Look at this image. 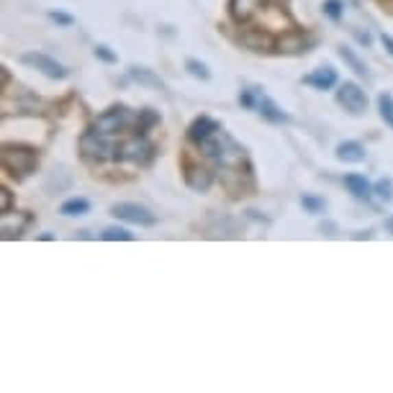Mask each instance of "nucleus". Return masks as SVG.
<instances>
[{
	"mask_svg": "<svg viewBox=\"0 0 393 393\" xmlns=\"http://www.w3.org/2000/svg\"><path fill=\"white\" fill-rule=\"evenodd\" d=\"M116 150L119 144L106 136V134H98V131H85L80 136V152L82 157H88L93 162H106V160H116Z\"/></svg>",
	"mask_w": 393,
	"mask_h": 393,
	"instance_id": "5",
	"label": "nucleus"
},
{
	"mask_svg": "<svg viewBox=\"0 0 393 393\" xmlns=\"http://www.w3.org/2000/svg\"><path fill=\"white\" fill-rule=\"evenodd\" d=\"M185 70H188V75H193V78H198V80H211V70H209V64L201 60H185Z\"/></svg>",
	"mask_w": 393,
	"mask_h": 393,
	"instance_id": "23",
	"label": "nucleus"
},
{
	"mask_svg": "<svg viewBox=\"0 0 393 393\" xmlns=\"http://www.w3.org/2000/svg\"><path fill=\"white\" fill-rule=\"evenodd\" d=\"M101 239H106V242H134V234L121 229V226H108V229H103Z\"/></svg>",
	"mask_w": 393,
	"mask_h": 393,
	"instance_id": "26",
	"label": "nucleus"
},
{
	"mask_svg": "<svg viewBox=\"0 0 393 393\" xmlns=\"http://www.w3.org/2000/svg\"><path fill=\"white\" fill-rule=\"evenodd\" d=\"M381 44H383V49L393 57V36H388V34H381Z\"/></svg>",
	"mask_w": 393,
	"mask_h": 393,
	"instance_id": "31",
	"label": "nucleus"
},
{
	"mask_svg": "<svg viewBox=\"0 0 393 393\" xmlns=\"http://www.w3.org/2000/svg\"><path fill=\"white\" fill-rule=\"evenodd\" d=\"M355 36H357V39L363 41V44H370V41H373V36H370V34H368V31H355Z\"/></svg>",
	"mask_w": 393,
	"mask_h": 393,
	"instance_id": "32",
	"label": "nucleus"
},
{
	"mask_svg": "<svg viewBox=\"0 0 393 393\" xmlns=\"http://www.w3.org/2000/svg\"><path fill=\"white\" fill-rule=\"evenodd\" d=\"M301 206H303V211H306V213H324V211H326V198H322V195H313V193H303Z\"/></svg>",
	"mask_w": 393,
	"mask_h": 393,
	"instance_id": "22",
	"label": "nucleus"
},
{
	"mask_svg": "<svg viewBox=\"0 0 393 393\" xmlns=\"http://www.w3.org/2000/svg\"><path fill=\"white\" fill-rule=\"evenodd\" d=\"M47 16H49V21H54L57 26H62V29H70L72 23H75V16L64 13V10H49Z\"/></svg>",
	"mask_w": 393,
	"mask_h": 393,
	"instance_id": "29",
	"label": "nucleus"
},
{
	"mask_svg": "<svg viewBox=\"0 0 393 393\" xmlns=\"http://www.w3.org/2000/svg\"><path fill=\"white\" fill-rule=\"evenodd\" d=\"M222 131V123L216 121V119H211V116H198L195 121L188 126V141L191 144H195V147H201L206 139H211L213 134H219Z\"/></svg>",
	"mask_w": 393,
	"mask_h": 393,
	"instance_id": "9",
	"label": "nucleus"
},
{
	"mask_svg": "<svg viewBox=\"0 0 393 393\" xmlns=\"http://www.w3.org/2000/svg\"><path fill=\"white\" fill-rule=\"evenodd\" d=\"M337 103H340L347 113L363 116V113L368 111V93H365L357 82L347 80V82H342L340 91H337Z\"/></svg>",
	"mask_w": 393,
	"mask_h": 393,
	"instance_id": "7",
	"label": "nucleus"
},
{
	"mask_svg": "<svg viewBox=\"0 0 393 393\" xmlns=\"http://www.w3.org/2000/svg\"><path fill=\"white\" fill-rule=\"evenodd\" d=\"M154 160V144L147 139V134H134L131 139L121 141L119 150H116V162H131V165H139L147 167Z\"/></svg>",
	"mask_w": 393,
	"mask_h": 393,
	"instance_id": "4",
	"label": "nucleus"
},
{
	"mask_svg": "<svg viewBox=\"0 0 393 393\" xmlns=\"http://www.w3.org/2000/svg\"><path fill=\"white\" fill-rule=\"evenodd\" d=\"M239 41L250 51H272L278 47V41L272 39V34L267 29H244L239 34Z\"/></svg>",
	"mask_w": 393,
	"mask_h": 393,
	"instance_id": "10",
	"label": "nucleus"
},
{
	"mask_svg": "<svg viewBox=\"0 0 393 393\" xmlns=\"http://www.w3.org/2000/svg\"><path fill=\"white\" fill-rule=\"evenodd\" d=\"M201 152L209 160L216 162L222 170H226V167H239V165L247 160V152H244L242 144L234 139L232 134H226L224 129L219 131V134H213L211 139L203 141Z\"/></svg>",
	"mask_w": 393,
	"mask_h": 393,
	"instance_id": "1",
	"label": "nucleus"
},
{
	"mask_svg": "<svg viewBox=\"0 0 393 393\" xmlns=\"http://www.w3.org/2000/svg\"><path fill=\"white\" fill-rule=\"evenodd\" d=\"M365 154H368L365 147L355 139H347L337 144V160L344 162V165H357V162L365 160Z\"/></svg>",
	"mask_w": 393,
	"mask_h": 393,
	"instance_id": "17",
	"label": "nucleus"
},
{
	"mask_svg": "<svg viewBox=\"0 0 393 393\" xmlns=\"http://www.w3.org/2000/svg\"><path fill=\"white\" fill-rule=\"evenodd\" d=\"M340 57H342L347 64H350V70L355 72V75H360V78H370V72H368V64H365L357 54H355L350 47H340Z\"/></svg>",
	"mask_w": 393,
	"mask_h": 393,
	"instance_id": "21",
	"label": "nucleus"
},
{
	"mask_svg": "<svg viewBox=\"0 0 393 393\" xmlns=\"http://www.w3.org/2000/svg\"><path fill=\"white\" fill-rule=\"evenodd\" d=\"M378 111H381V119L385 121V126L393 129V95H388V93L378 95Z\"/></svg>",
	"mask_w": 393,
	"mask_h": 393,
	"instance_id": "25",
	"label": "nucleus"
},
{
	"mask_svg": "<svg viewBox=\"0 0 393 393\" xmlns=\"http://www.w3.org/2000/svg\"><path fill=\"white\" fill-rule=\"evenodd\" d=\"M229 10L237 23H250L265 10V0H229Z\"/></svg>",
	"mask_w": 393,
	"mask_h": 393,
	"instance_id": "11",
	"label": "nucleus"
},
{
	"mask_svg": "<svg viewBox=\"0 0 393 393\" xmlns=\"http://www.w3.org/2000/svg\"><path fill=\"white\" fill-rule=\"evenodd\" d=\"M262 95H265V91H262L260 85H247L239 93V106H242L244 111H257V103H260Z\"/></svg>",
	"mask_w": 393,
	"mask_h": 393,
	"instance_id": "19",
	"label": "nucleus"
},
{
	"mask_svg": "<svg viewBox=\"0 0 393 393\" xmlns=\"http://www.w3.org/2000/svg\"><path fill=\"white\" fill-rule=\"evenodd\" d=\"M355 239H370V232H357L355 234Z\"/></svg>",
	"mask_w": 393,
	"mask_h": 393,
	"instance_id": "35",
	"label": "nucleus"
},
{
	"mask_svg": "<svg viewBox=\"0 0 393 393\" xmlns=\"http://www.w3.org/2000/svg\"><path fill=\"white\" fill-rule=\"evenodd\" d=\"M111 213L116 219H121L126 224H136V226H154L157 224V216L147 206H139V203H129V201L113 203Z\"/></svg>",
	"mask_w": 393,
	"mask_h": 393,
	"instance_id": "8",
	"label": "nucleus"
},
{
	"mask_svg": "<svg viewBox=\"0 0 393 393\" xmlns=\"http://www.w3.org/2000/svg\"><path fill=\"white\" fill-rule=\"evenodd\" d=\"M10 209H13V195H10L8 188H3V191H0V213L8 216Z\"/></svg>",
	"mask_w": 393,
	"mask_h": 393,
	"instance_id": "30",
	"label": "nucleus"
},
{
	"mask_svg": "<svg viewBox=\"0 0 393 393\" xmlns=\"http://www.w3.org/2000/svg\"><path fill=\"white\" fill-rule=\"evenodd\" d=\"M93 54L98 57L101 62H106V64H116L119 62V54L108 47V44H95V49H93Z\"/></svg>",
	"mask_w": 393,
	"mask_h": 393,
	"instance_id": "28",
	"label": "nucleus"
},
{
	"mask_svg": "<svg viewBox=\"0 0 393 393\" xmlns=\"http://www.w3.org/2000/svg\"><path fill=\"white\" fill-rule=\"evenodd\" d=\"M342 182H344V188L350 191V195L353 198H357V201H370L373 198V185H370V180L365 178V175H360V172H347L342 178Z\"/></svg>",
	"mask_w": 393,
	"mask_h": 393,
	"instance_id": "13",
	"label": "nucleus"
},
{
	"mask_svg": "<svg viewBox=\"0 0 393 393\" xmlns=\"http://www.w3.org/2000/svg\"><path fill=\"white\" fill-rule=\"evenodd\" d=\"M322 232H337V226H334L332 222H326V224H322Z\"/></svg>",
	"mask_w": 393,
	"mask_h": 393,
	"instance_id": "33",
	"label": "nucleus"
},
{
	"mask_svg": "<svg viewBox=\"0 0 393 393\" xmlns=\"http://www.w3.org/2000/svg\"><path fill=\"white\" fill-rule=\"evenodd\" d=\"M21 62H23L26 67H31V70L41 72V75L49 78V80H64V78L70 75L64 64H60L54 57L44 54V51H26V54H21Z\"/></svg>",
	"mask_w": 393,
	"mask_h": 393,
	"instance_id": "6",
	"label": "nucleus"
},
{
	"mask_svg": "<svg viewBox=\"0 0 393 393\" xmlns=\"http://www.w3.org/2000/svg\"><path fill=\"white\" fill-rule=\"evenodd\" d=\"M373 191L383 203H393V178H381L373 185Z\"/></svg>",
	"mask_w": 393,
	"mask_h": 393,
	"instance_id": "27",
	"label": "nucleus"
},
{
	"mask_svg": "<svg viewBox=\"0 0 393 393\" xmlns=\"http://www.w3.org/2000/svg\"><path fill=\"white\" fill-rule=\"evenodd\" d=\"M324 16L329 21H334V23H340V21L344 19V0H324Z\"/></svg>",
	"mask_w": 393,
	"mask_h": 393,
	"instance_id": "24",
	"label": "nucleus"
},
{
	"mask_svg": "<svg viewBox=\"0 0 393 393\" xmlns=\"http://www.w3.org/2000/svg\"><path fill=\"white\" fill-rule=\"evenodd\" d=\"M39 165V152L26 144H3V167L10 175H21L26 178L36 170Z\"/></svg>",
	"mask_w": 393,
	"mask_h": 393,
	"instance_id": "2",
	"label": "nucleus"
},
{
	"mask_svg": "<svg viewBox=\"0 0 393 393\" xmlns=\"http://www.w3.org/2000/svg\"><path fill=\"white\" fill-rule=\"evenodd\" d=\"M91 211V201L82 198V195H75V198H67V201L60 206L62 216H85Z\"/></svg>",
	"mask_w": 393,
	"mask_h": 393,
	"instance_id": "18",
	"label": "nucleus"
},
{
	"mask_svg": "<svg viewBox=\"0 0 393 393\" xmlns=\"http://www.w3.org/2000/svg\"><path fill=\"white\" fill-rule=\"evenodd\" d=\"M185 185L195 193H209L213 185V172L209 167H201V165H191L185 170Z\"/></svg>",
	"mask_w": 393,
	"mask_h": 393,
	"instance_id": "14",
	"label": "nucleus"
},
{
	"mask_svg": "<svg viewBox=\"0 0 393 393\" xmlns=\"http://www.w3.org/2000/svg\"><path fill=\"white\" fill-rule=\"evenodd\" d=\"M160 123V113L154 111V108H141L136 113V123H134V131L136 134H147L152 126H157Z\"/></svg>",
	"mask_w": 393,
	"mask_h": 393,
	"instance_id": "20",
	"label": "nucleus"
},
{
	"mask_svg": "<svg viewBox=\"0 0 393 393\" xmlns=\"http://www.w3.org/2000/svg\"><path fill=\"white\" fill-rule=\"evenodd\" d=\"M257 113H260L262 121H267V123H288L291 121V116L283 111L281 106L272 101L270 95H262L260 98V103H257Z\"/></svg>",
	"mask_w": 393,
	"mask_h": 393,
	"instance_id": "15",
	"label": "nucleus"
},
{
	"mask_svg": "<svg viewBox=\"0 0 393 393\" xmlns=\"http://www.w3.org/2000/svg\"><path fill=\"white\" fill-rule=\"evenodd\" d=\"M385 229H388V232L393 234V213L388 216V219H385Z\"/></svg>",
	"mask_w": 393,
	"mask_h": 393,
	"instance_id": "34",
	"label": "nucleus"
},
{
	"mask_svg": "<svg viewBox=\"0 0 393 393\" xmlns=\"http://www.w3.org/2000/svg\"><path fill=\"white\" fill-rule=\"evenodd\" d=\"M129 80H134L141 88H152V91H165V80L154 70H147V67H129Z\"/></svg>",
	"mask_w": 393,
	"mask_h": 393,
	"instance_id": "16",
	"label": "nucleus"
},
{
	"mask_svg": "<svg viewBox=\"0 0 393 393\" xmlns=\"http://www.w3.org/2000/svg\"><path fill=\"white\" fill-rule=\"evenodd\" d=\"M134 123H136V113L131 111L129 106L119 103V106H111L108 111L98 113L91 129L98 131V134H106V136H116V134L126 131Z\"/></svg>",
	"mask_w": 393,
	"mask_h": 393,
	"instance_id": "3",
	"label": "nucleus"
},
{
	"mask_svg": "<svg viewBox=\"0 0 393 393\" xmlns=\"http://www.w3.org/2000/svg\"><path fill=\"white\" fill-rule=\"evenodd\" d=\"M337 70L334 67H316V70H311L309 75H303V85H309V88H313V91H332L334 85H337Z\"/></svg>",
	"mask_w": 393,
	"mask_h": 393,
	"instance_id": "12",
	"label": "nucleus"
}]
</instances>
